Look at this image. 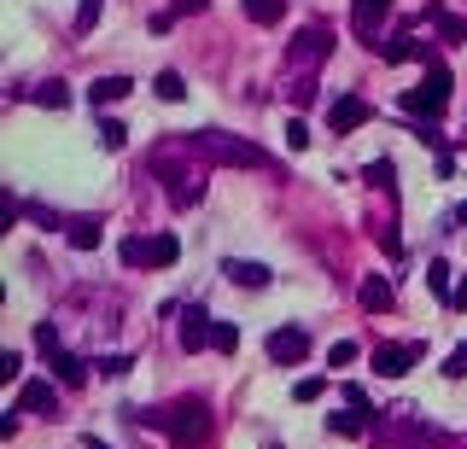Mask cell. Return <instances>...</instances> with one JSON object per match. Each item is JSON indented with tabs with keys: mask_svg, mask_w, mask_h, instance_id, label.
I'll return each instance as SVG.
<instances>
[{
	"mask_svg": "<svg viewBox=\"0 0 467 449\" xmlns=\"http://www.w3.org/2000/svg\"><path fill=\"white\" fill-rule=\"evenodd\" d=\"M146 170H152V181H164V198L176 210H188V205H199L205 198V152H199V141L193 134H164V141L146 152Z\"/></svg>",
	"mask_w": 467,
	"mask_h": 449,
	"instance_id": "obj_1",
	"label": "cell"
},
{
	"mask_svg": "<svg viewBox=\"0 0 467 449\" xmlns=\"http://www.w3.org/2000/svg\"><path fill=\"white\" fill-rule=\"evenodd\" d=\"M129 426H146V432H164L176 449H193L211 438V408L199 397H181V403H158V408H123Z\"/></svg>",
	"mask_w": 467,
	"mask_h": 449,
	"instance_id": "obj_2",
	"label": "cell"
},
{
	"mask_svg": "<svg viewBox=\"0 0 467 449\" xmlns=\"http://www.w3.org/2000/svg\"><path fill=\"white\" fill-rule=\"evenodd\" d=\"M374 438L391 449H444L450 432H438L433 420H421L415 408H386V420H374Z\"/></svg>",
	"mask_w": 467,
	"mask_h": 449,
	"instance_id": "obj_3",
	"label": "cell"
},
{
	"mask_svg": "<svg viewBox=\"0 0 467 449\" xmlns=\"http://www.w3.org/2000/svg\"><path fill=\"white\" fill-rule=\"evenodd\" d=\"M193 141H199L205 164H228V170H275V158H269L263 146L240 141V134H223V129H199Z\"/></svg>",
	"mask_w": 467,
	"mask_h": 449,
	"instance_id": "obj_4",
	"label": "cell"
},
{
	"mask_svg": "<svg viewBox=\"0 0 467 449\" xmlns=\"http://www.w3.org/2000/svg\"><path fill=\"white\" fill-rule=\"evenodd\" d=\"M450 88H456V82H450V70H444V59H426V82L421 88H409L403 94V111H409V117H421V123H433L438 111L450 105Z\"/></svg>",
	"mask_w": 467,
	"mask_h": 449,
	"instance_id": "obj_5",
	"label": "cell"
},
{
	"mask_svg": "<svg viewBox=\"0 0 467 449\" xmlns=\"http://www.w3.org/2000/svg\"><path fill=\"white\" fill-rule=\"evenodd\" d=\"M123 269H169L181 257V240L176 234H152V240H141V234H134V240H123Z\"/></svg>",
	"mask_w": 467,
	"mask_h": 449,
	"instance_id": "obj_6",
	"label": "cell"
},
{
	"mask_svg": "<svg viewBox=\"0 0 467 449\" xmlns=\"http://www.w3.org/2000/svg\"><path fill=\"white\" fill-rule=\"evenodd\" d=\"M327 53H334V23H322V18H316V23H304V30L292 35V47H287V59L304 70V77H310V70L322 65Z\"/></svg>",
	"mask_w": 467,
	"mask_h": 449,
	"instance_id": "obj_7",
	"label": "cell"
},
{
	"mask_svg": "<svg viewBox=\"0 0 467 449\" xmlns=\"http://www.w3.org/2000/svg\"><path fill=\"white\" fill-rule=\"evenodd\" d=\"M263 351H269V362H280V368H298V362L310 356V333L304 327H275L263 339Z\"/></svg>",
	"mask_w": 467,
	"mask_h": 449,
	"instance_id": "obj_8",
	"label": "cell"
},
{
	"mask_svg": "<svg viewBox=\"0 0 467 449\" xmlns=\"http://www.w3.org/2000/svg\"><path fill=\"white\" fill-rule=\"evenodd\" d=\"M368 117H374V105H368L362 94H339L334 111H327V134H356Z\"/></svg>",
	"mask_w": 467,
	"mask_h": 449,
	"instance_id": "obj_9",
	"label": "cell"
},
{
	"mask_svg": "<svg viewBox=\"0 0 467 449\" xmlns=\"http://www.w3.org/2000/svg\"><path fill=\"white\" fill-rule=\"evenodd\" d=\"M426 351V339L421 344H374V373H386V380H403V373L421 362Z\"/></svg>",
	"mask_w": 467,
	"mask_h": 449,
	"instance_id": "obj_10",
	"label": "cell"
},
{
	"mask_svg": "<svg viewBox=\"0 0 467 449\" xmlns=\"http://www.w3.org/2000/svg\"><path fill=\"white\" fill-rule=\"evenodd\" d=\"M386 18H391V0H351V30H356L362 47H374V35H380Z\"/></svg>",
	"mask_w": 467,
	"mask_h": 449,
	"instance_id": "obj_11",
	"label": "cell"
},
{
	"mask_svg": "<svg viewBox=\"0 0 467 449\" xmlns=\"http://www.w3.org/2000/svg\"><path fill=\"white\" fill-rule=\"evenodd\" d=\"M18 415H41V420H59V385L47 380H30L18 391Z\"/></svg>",
	"mask_w": 467,
	"mask_h": 449,
	"instance_id": "obj_12",
	"label": "cell"
},
{
	"mask_svg": "<svg viewBox=\"0 0 467 449\" xmlns=\"http://www.w3.org/2000/svg\"><path fill=\"white\" fill-rule=\"evenodd\" d=\"M211 327H216V321H211V316H205V309H199V304H193V309H188V316H181V327H176V339H181V351H205V344H211Z\"/></svg>",
	"mask_w": 467,
	"mask_h": 449,
	"instance_id": "obj_13",
	"label": "cell"
},
{
	"mask_svg": "<svg viewBox=\"0 0 467 449\" xmlns=\"http://www.w3.org/2000/svg\"><path fill=\"white\" fill-rule=\"evenodd\" d=\"M223 274L234 286H245V292H263V286H269V263H252V257H228Z\"/></svg>",
	"mask_w": 467,
	"mask_h": 449,
	"instance_id": "obj_14",
	"label": "cell"
},
{
	"mask_svg": "<svg viewBox=\"0 0 467 449\" xmlns=\"http://www.w3.org/2000/svg\"><path fill=\"white\" fill-rule=\"evenodd\" d=\"M65 240L77 245V252H94V245L105 240V222H100V216H70V222H65Z\"/></svg>",
	"mask_w": 467,
	"mask_h": 449,
	"instance_id": "obj_15",
	"label": "cell"
},
{
	"mask_svg": "<svg viewBox=\"0 0 467 449\" xmlns=\"http://www.w3.org/2000/svg\"><path fill=\"white\" fill-rule=\"evenodd\" d=\"M380 59L386 65H415V59H433L421 41H409V35H391V41H380Z\"/></svg>",
	"mask_w": 467,
	"mask_h": 449,
	"instance_id": "obj_16",
	"label": "cell"
},
{
	"mask_svg": "<svg viewBox=\"0 0 467 449\" xmlns=\"http://www.w3.org/2000/svg\"><path fill=\"white\" fill-rule=\"evenodd\" d=\"M47 368H53L59 385H82V380H88V362L70 356V351H53V356H47Z\"/></svg>",
	"mask_w": 467,
	"mask_h": 449,
	"instance_id": "obj_17",
	"label": "cell"
},
{
	"mask_svg": "<svg viewBox=\"0 0 467 449\" xmlns=\"http://www.w3.org/2000/svg\"><path fill=\"white\" fill-rule=\"evenodd\" d=\"M356 298H362V309H391L398 298H391V280L386 274H368L362 286H356Z\"/></svg>",
	"mask_w": 467,
	"mask_h": 449,
	"instance_id": "obj_18",
	"label": "cell"
},
{
	"mask_svg": "<svg viewBox=\"0 0 467 449\" xmlns=\"http://www.w3.org/2000/svg\"><path fill=\"white\" fill-rule=\"evenodd\" d=\"M129 88H134L129 77H100V82H94V88H88V99H94V105H117V99L129 94Z\"/></svg>",
	"mask_w": 467,
	"mask_h": 449,
	"instance_id": "obj_19",
	"label": "cell"
},
{
	"mask_svg": "<svg viewBox=\"0 0 467 449\" xmlns=\"http://www.w3.org/2000/svg\"><path fill=\"white\" fill-rule=\"evenodd\" d=\"M327 432H339V438H362V432H374V420L351 408V415H327Z\"/></svg>",
	"mask_w": 467,
	"mask_h": 449,
	"instance_id": "obj_20",
	"label": "cell"
},
{
	"mask_svg": "<svg viewBox=\"0 0 467 449\" xmlns=\"http://www.w3.org/2000/svg\"><path fill=\"white\" fill-rule=\"evenodd\" d=\"M426 286H433V292L444 298V304L456 298V280H450V263H444V257H433V263H426Z\"/></svg>",
	"mask_w": 467,
	"mask_h": 449,
	"instance_id": "obj_21",
	"label": "cell"
},
{
	"mask_svg": "<svg viewBox=\"0 0 467 449\" xmlns=\"http://www.w3.org/2000/svg\"><path fill=\"white\" fill-rule=\"evenodd\" d=\"M433 30H438V41H450V47H462V41H467V18H456V12H438Z\"/></svg>",
	"mask_w": 467,
	"mask_h": 449,
	"instance_id": "obj_22",
	"label": "cell"
},
{
	"mask_svg": "<svg viewBox=\"0 0 467 449\" xmlns=\"http://www.w3.org/2000/svg\"><path fill=\"white\" fill-rule=\"evenodd\" d=\"M30 99H35V105H47V111H65L70 105V88H65V82H41Z\"/></svg>",
	"mask_w": 467,
	"mask_h": 449,
	"instance_id": "obj_23",
	"label": "cell"
},
{
	"mask_svg": "<svg viewBox=\"0 0 467 449\" xmlns=\"http://www.w3.org/2000/svg\"><path fill=\"white\" fill-rule=\"evenodd\" d=\"M280 12H287V0H245V18L252 23H280Z\"/></svg>",
	"mask_w": 467,
	"mask_h": 449,
	"instance_id": "obj_24",
	"label": "cell"
},
{
	"mask_svg": "<svg viewBox=\"0 0 467 449\" xmlns=\"http://www.w3.org/2000/svg\"><path fill=\"white\" fill-rule=\"evenodd\" d=\"M158 99H169V105H176V99H188V82H181V70H158Z\"/></svg>",
	"mask_w": 467,
	"mask_h": 449,
	"instance_id": "obj_25",
	"label": "cell"
},
{
	"mask_svg": "<svg viewBox=\"0 0 467 449\" xmlns=\"http://www.w3.org/2000/svg\"><path fill=\"white\" fill-rule=\"evenodd\" d=\"M362 176H368V181H374V187H380V193H386V198H391V193H398V181H391V176H398V170H391V158H374V164H368V170H362Z\"/></svg>",
	"mask_w": 467,
	"mask_h": 449,
	"instance_id": "obj_26",
	"label": "cell"
},
{
	"mask_svg": "<svg viewBox=\"0 0 467 449\" xmlns=\"http://www.w3.org/2000/svg\"><path fill=\"white\" fill-rule=\"evenodd\" d=\"M211 351H223V356L240 351V327H234V321H216L211 327Z\"/></svg>",
	"mask_w": 467,
	"mask_h": 449,
	"instance_id": "obj_27",
	"label": "cell"
},
{
	"mask_svg": "<svg viewBox=\"0 0 467 449\" xmlns=\"http://www.w3.org/2000/svg\"><path fill=\"white\" fill-rule=\"evenodd\" d=\"M123 141H129V129H123L117 117H100V146H112V152H123Z\"/></svg>",
	"mask_w": 467,
	"mask_h": 449,
	"instance_id": "obj_28",
	"label": "cell"
},
{
	"mask_svg": "<svg viewBox=\"0 0 467 449\" xmlns=\"http://www.w3.org/2000/svg\"><path fill=\"white\" fill-rule=\"evenodd\" d=\"M94 368H100L105 380H123V373L134 368V356H94Z\"/></svg>",
	"mask_w": 467,
	"mask_h": 449,
	"instance_id": "obj_29",
	"label": "cell"
},
{
	"mask_svg": "<svg viewBox=\"0 0 467 449\" xmlns=\"http://www.w3.org/2000/svg\"><path fill=\"white\" fill-rule=\"evenodd\" d=\"M287 94H292V105L304 111V105H316V94H322V88H316V77H298V82H292Z\"/></svg>",
	"mask_w": 467,
	"mask_h": 449,
	"instance_id": "obj_30",
	"label": "cell"
},
{
	"mask_svg": "<svg viewBox=\"0 0 467 449\" xmlns=\"http://www.w3.org/2000/svg\"><path fill=\"white\" fill-rule=\"evenodd\" d=\"M35 351H41V356L65 351V344H59V327H53V321H41V327H35Z\"/></svg>",
	"mask_w": 467,
	"mask_h": 449,
	"instance_id": "obj_31",
	"label": "cell"
},
{
	"mask_svg": "<svg viewBox=\"0 0 467 449\" xmlns=\"http://www.w3.org/2000/svg\"><path fill=\"white\" fill-rule=\"evenodd\" d=\"M444 380H467V344H456V351L444 356Z\"/></svg>",
	"mask_w": 467,
	"mask_h": 449,
	"instance_id": "obj_32",
	"label": "cell"
},
{
	"mask_svg": "<svg viewBox=\"0 0 467 449\" xmlns=\"http://www.w3.org/2000/svg\"><path fill=\"white\" fill-rule=\"evenodd\" d=\"M287 146H292V152H304V146H310V123H304V117L287 123Z\"/></svg>",
	"mask_w": 467,
	"mask_h": 449,
	"instance_id": "obj_33",
	"label": "cell"
},
{
	"mask_svg": "<svg viewBox=\"0 0 467 449\" xmlns=\"http://www.w3.org/2000/svg\"><path fill=\"white\" fill-rule=\"evenodd\" d=\"M356 356H362V351H356V344H351V339H339V344H334V351H327V362H334V368H351V362H356Z\"/></svg>",
	"mask_w": 467,
	"mask_h": 449,
	"instance_id": "obj_34",
	"label": "cell"
},
{
	"mask_svg": "<svg viewBox=\"0 0 467 449\" xmlns=\"http://www.w3.org/2000/svg\"><path fill=\"white\" fill-rule=\"evenodd\" d=\"M100 12H105V0H82V6H77V30H94Z\"/></svg>",
	"mask_w": 467,
	"mask_h": 449,
	"instance_id": "obj_35",
	"label": "cell"
},
{
	"mask_svg": "<svg viewBox=\"0 0 467 449\" xmlns=\"http://www.w3.org/2000/svg\"><path fill=\"white\" fill-rule=\"evenodd\" d=\"M322 391H327V385L316 380V373H310V380H298V385H292V397H298V403H316V397H322Z\"/></svg>",
	"mask_w": 467,
	"mask_h": 449,
	"instance_id": "obj_36",
	"label": "cell"
},
{
	"mask_svg": "<svg viewBox=\"0 0 467 449\" xmlns=\"http://www.w3.org/2000/svg\"><path fill=\"white\" fill-rule=\"evenodd\" d=\"M345 403L356 408V415H368V420H374V408H368V391H362V385H345Z\"/></svg>",
	"mask_w": 467,
	"mask_h": 449,
	"instance_id": "obj_37",
	"label": "cell"
},
{
	"mask_svg": "<svg viewBox=\"0 0 467 449\" xmlns=\"http://www.w3.org/2000/svg\"><path fill=\"white\" fill-rule=\"evenodd\" d=\"M18 368H23L18 351H0V380H18Z\"/></svg>",
	"mask_w": 467,
	"mask_h": 449,
	"instance_id": "obj_38",
	"label": "cell"
},
{
	"mask_svg": "<svg viewBox=\"0 0 467 449\" xmlns=\"http://www.w3.org/2000/svg\"><path fill=\"white\" fill-rule=\"evenodd\" d=\"M181 12H205V0H176V6H169V18H181Z\"/></svg>",
	"mask_w": 467,
	"mask_h": 449,
	"instance_id": "obj_39",
	"label": "cell"
},
{
	"mask_svg": "<svg viewBox=\"0 0 467 449\" xmlns=\"http://www.w3.org/2000/svg\"><path fill=\"white\" fill-rule=\"evenodd\" d=\"M450 309H467V280L456 286V298H450Z\"/></svg>",
	"mask_w": 467,
	"mask_h": 449,
	"instance_id": "obj_40",
	"label": "cell"
},
{
	"mask_svg": "<svg viewBox=\"0 0 467 449\" xmlns=\"http://www.w3.org/2000/svg\"><path fill=\"white\" fill-rule=\"evenodd\" d=\"M82 449H112V444H100V438H88V444H82Z\"/></svg>",
	"mask_w": 467,
	"mask_h": 449,
	"instance_id": "obj_41",
	"label": "cell"
},
{
	"mask_svg": "<svg viewBox=\"0 0 467 449\" xmlns=\"http://www.w3.org/2000/svg\"><path fill=\"white\" fill-rule=\"evenodd\" d=\"M456 222H467V205H462V210H456Z\"/></svg>",
	"mask_w": 467,
	"mask_h": 449,
	"instance_id": "obj_42",
	"label": "cell"
}]
</instances>
